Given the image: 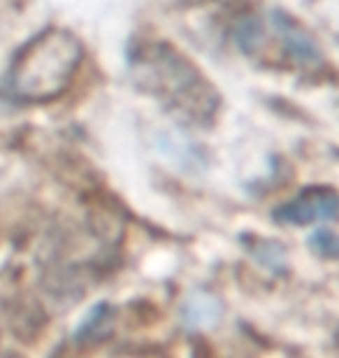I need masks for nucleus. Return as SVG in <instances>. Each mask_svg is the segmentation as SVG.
I'll return each mask as SVG.
<instances>
[{
	"label": "nucleus",
	"instance_id": "1",
	"mask_svg": "<svg viewBox=\"0 0 339 358\" xmlns=\"http://www.w3.org/2000/svg\"><path fill=\"white\" fill-rule=\"evenodd\" d=\"M135 87L161 100L172 117L189 126L212 124L219 110V93L196 63L165 42H144L131 52Z\"/></svg>",
	"mask_w": 339,
	"mask_h": 358
},
{
	"label": "nucleus",
	"instance_id": "2",
	"mask_svg": "<svg viewBox=\"0 0 339 358\" xmlns=\"http://www.w3.org/2000/svg\"><path fill=\"white\" fill-rule=\"evenodd\" d=\"M84 47L66 28H47L14 54L7 70V93L19 103H49L75 80Z\"/></svg>",
	"mask_w": 339,
	"mask_h": 358
},
{
	"label": "nucleus",
	"instance_id": "3",
	"mask_svg": "<svg viewBox=\"0 0 339 358\" xmlns=\"http://www.w3.org/2000/svg\"><path fill=\"white\" fill-rule=\"evenodd\" d=\"M337 217V193L326 186L302 191L291 203L274 210V219L293 226H307L314 221H330Z\"/></svg>",
	"mask_w": 339,
	"mask_h": 358
},
{
	"label": "nucleus",
	"instance_id": "4",
	"mask_svg": "<svg viewBox=\"0 0 339 358\" xmlns=\"http://www.w3.org/2000/svg\"><path fill=\"white\" fill-rule=\"evenodd\" d=\"M272 24L279 31V38L284 40V47L288 56L298 63V66H319L323 61L321 49L314 42V38L302 28L293 17H288L286 12L274 10L272 12Z\"/></svg>",
	"mask_w": 339,
	"mask_h": 358
},
{
	"label": "nucleus",
	"instance_id": "5",
	"mask_svg": "<svg viewBox=\"0 0 339 358\" xmlns=\"http://www.w3.org/2000/svg\"><path fill=\"white\" fill-rule=\"evenodd\" d=\"M184 324L191 328H214L223 317V303L214 293L196 291L186 296L182 305Z\"/></svg>",
	"mask_w": 339,
	"mask_h": 358
},
{
	"label": "nucleus",
	"instance_id": "6",
	"mask_svg": "<svg viewBox=\"0 0 339 358\" xmlns=\"http://www.w3.org/2000/svg\"><path fill=\"white\" fill-rule=\"evenodd\" d=\"M114 324V310L110 305H98L93 307V312L84 319V324L77 328L75 340L77 342H96L105 340L112 333Z\"/></svg>",
	"mask_w": 339,
	"mask_h": 358
},
{
	"label": "nucleus",
	"instance_id": "7",
	"mask_svg": "<svg viewBox=\"0 0 339 358\" xmlns=\"http://www.w3.org/2000/svg\"><path fill=\"white\" fill-rule=\"evenodd\" d=\"M263 38V26L261 19L256 17H244L240 24L235 26V40L244 52H254L258 47V42Z\"/></svg>",
	"mask_w": 339,
	"mask_h": 358
},
{
	"label": "nucleus",
	"instance_id": "8",
	"mask_svg": "<svg viewBox=\"0 0 339 358\" xmlns=\"http://www.w3.org/2000/svg\"><path fill=\"white\" fill-rule=\"evenodd\" d=\"M309 247H312L319 256H326V259H335L337 252H339L337 235L333 231H328V228L316 231L312 238H309Z\"/></svg>",
	"mask_w": 339,
	"mask_h": 358
},
{
	"label": "nucleus",
	"instance_id": "9",
	"mask_svg": "<svg viewBox=\"0 0 339 358\" xmlns=\"http://www.w3.org/2000/svg\"><path fill=\"white\" fill-rule=\"evenodd\" d=\"M191 3H205V0H191Z\"/></svg>",
	"mask_w": 339,
	"mask_h": 358
}]
</instances>
